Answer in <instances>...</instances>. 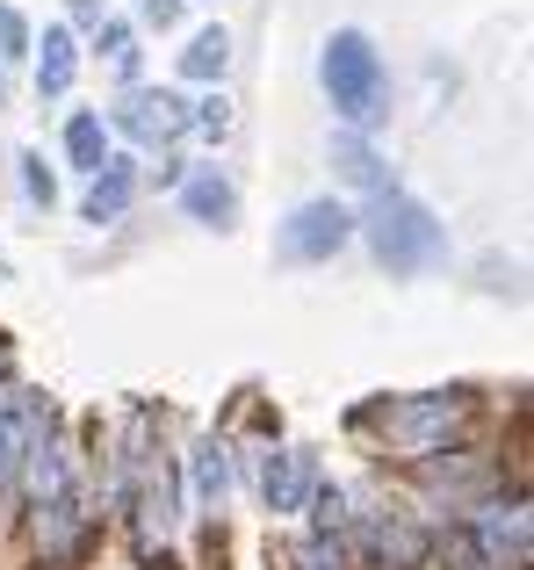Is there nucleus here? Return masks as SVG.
I'll use <instances>...</instances> for the list:
<instances>
[{
    "label": "nucleus",
    "instance_id": "obj_1",
    "mask_svg": "<svg viewBox=\"0 0 534 570\" xmlns=\"http://www.w3.org/2000/svg\"><path fill=\"white\" fill-rule=\"evenodd\" d=\"M354 238H368V253H376L390 275H426V267H441V253H448L441 217L397 181L368 188V203L354 209Z\"/></svg>",
    "mask_w": 534,
    "mask_h": 570
},
{
    "label": "nucleus",
    "instance_id": "obj_2",
    "mask_svg": "<svg viewBox=\"0 0 534 570\" xmlns=\"http://www.w3.org/2000/svg\"><path fill=\"white\" fill-rule=\"evenodd\" d=\"M469 419H477V397L469 390H426V397H383L368 412H354V426H376L383 448H397V462H426L441 448H463L469 441Z\"/></svg>",
    "mask_w": 534,
    "mask_h": 570
},
{
    "label": "nucleus",
    "instance_id": "obj_3",
    "mask_svg": "<svg viewBox=\"0 0 534 570\" xmlns=\"http://www.w3.org/2000/svg\"><path fill=\"white\" fill-rule=\"evenodd\" d=\"M318 80L339 109V130L376 138V130L390 124V72H383V51L368 43V29H333V37H325Z\"/></svg>",
    "mask_w": 534,
    "mask_h": 570
},
{
    "label": "nucleus",
    "instance_id": "obj_4",
    "mask_svg": "<svg viewBox=\"0 0 534 570\" xmlns=\"http://www.w3.org/2000/svg\"><path fill=\"white\" fill-rule=\"evenodd\" d=\"M412 484H419V520H463L469 505L513 491L506 470H498V455H484V448H469V441L412 462Z\"/></svg>",
    "mask_w": 534,
    "mask_h": 570
},
{
    "label": "nucleus",
    "instance_id": "obj_5",
    "mask_svg": "<svg viewBox=\"0 0 534 570\" xmlns=\"http://www.w3.org/2000/svg\"><path fill=\"white\" fill-rule=\"evenodd\" d=\"M29 513V549H37V563L43 570H72L87 557V542H95V520H101V505H95V484H66L58 499H37V505H22Z\"/></svg>",
    "mask_w": 534,
    "mask_h": 570
},
{
    "label": "nucleus",
    "instance_id": "obj_6",
    "mask_svg": "<svg viewBox=\"0 0 534 570\" xmlns=\"http://www.w3.org/2000/svg\"><path fill=\"white\" fill-rule=\"evenodd\" d=\"M275 246H281V261H296V267H318V261H333V253H347L354 246V203H339V195L296 203Z\"/></svg>",
    "mask_w": 534,
    "mask_h": 570
},
{
    "label": "nucleus",
    "instance_id": "obj_7",
    "mask_svg": "<svg viewBox=\"0 0 534 570\" xmlns=\"http://www.w3.org/2000/svg\"><path fill=\"white\" fill-rule=\"evenodd\" d=\"M463 528H469V542L492 557V570H527L534 520H527V491H521V484L498 491V499H484V505H469Z\"/></svg>",
    "mask_w": 534,
    "mask_h": 570
},
{
    "label": "nucleus",
    "instance_id": "obj_8",
    "mask_svg": "<svg viewBox=\"0 0 534 570\" xmlns=\"http://www.w3.org/2000/svg\"><path fill=\"white\" fill-rule=\"evenodd\" d=\"M101 124H109V138H130V145H159V153H174V145L188 138V101L167 95V87H130V95L116 101Z\"/></svg>",
    "mask_w": 534,
    "mask_h": 570
},
{
    "label": "nucleus",
    "instance_id": "obj_9",
    "mask_svg": "<svg viewBox=\"0 0 534 570\" xmlns=\"http://www.w3.org/2000/svg\"><path fill=\"white\" fill-rule=\"evenodd\" d=\"M254 476H260V505H267V513H304V499L318 491L325 470H318L310 448H260Z\"/></svg>",
    "mask_w": 534,
    "mask_h": 570
},
{
    "label": "nucleus",
    "instance_id": "obj_10",
    "mask_svg": "<svg viewBox=\"0 0 534 570\" xmlns=\"http://www.w3.org/2000/svg\"><path fill=\"white\" fill-rule=\"evenodd\" d=\"M231 476H239V462H231V441L225 433H196V448H188V491H196V513H225L231 505Z\"/></svg>",
    "mask_w": 534,
    "mask_h": 570
},
{
    "label": "nucleus",
    "instance_id": "obj_11",
    "mask_svg": "<svg viewBox=\"0 0 534 570\" xmlns=\"http://www.w3.org/2000/svg\"><path fill=\"white\" fill-rule=\"evenodd\" d=\"M130 203H138V159L109 153V159H101V174H87L80 217H87V224H123Z\"/></svg>",
    "mask_w": 534,
    "mask_h": 570
},
{
    "label": "nucleus",
    "instance_id": "obj_12",
    "mask_svg": "<svg viewBox=\"0 0 534 570\" xmlns=\"http://www.w3.org/2000/svg\"><path fill=\"white\" fill-rule=\"evenodd\" d=\"M174 195H181V209L196 224H210V232H231V224H239V188H231L217 167H188V181Z\"/></svg>",
    "mask_w": 534,
    "mask_h": 570
},
{
    "label": "nucleus",
    "instance_id": "obj_13",
    "mask_svg": "<svg viewBox=\"0 0 534 570\" xmlns=\"http://www.w3.org/2000/svg\"><path fill=\"white\" fill-rule=\"evenodd\" d=\"M29 51H37V95L43 101H66L72 80H80V37H72L66 22H51V29H43V43H29Z\"/></svg>",
    "mask_w": 534,
    "mask_h": 570
},
{
    "label": "nucleus",
    "instance_id": "obj_14",
    "mask_svg": "<svg viewBox=\"0 0 534 570\" xmlns=\"http://www.w3.org/2000/svg\"><path fill=\"white\" fill-rule=\"evenodd\" d=\"M101 159H109V124H101V109H72L66 116V167L101 174Z\"/></svg>",
    "mask_w": 534,
    "mask_h": 570
},
{
    "label": "nucleus",
    "instance_id": "obj_15",
    "mask_svg": "<svg viewBox=\"0 0 534 570\" xmlns=\"http://www.w3.org/2000/svg\"><path fill=\"white\" fill-rule=\"evenodd\" d=\"M333 167H339V181L347 188H383L390 174H383V159H376V145L362 138V130H333Z\"/></svg>",
    "mask_w": 534,
    "mask_h": 570
},
{
    "label": "nucleus",
    "instance_id": "obj_16",
    "mask_svg": "<svg viewBox=\"0 0 534 570\" xmlns=\"http://www.w3.org/2000/svg\"><path fill=\"white\" fill-rule=\"evenodd\" d=\"M95 51L109 58V72H116L123 87H138V22H123V14H101Z\"/></svg>",
    "mask_w": 534,
    "mask_h": 570
},
{
    "label": "nucleus",
    "instance_id": "obj_17",
    "mask_svg": "<svg viewBox=\"0 0 534 570\" xmlns=\"http://www.w3.org/2000/svg\"><path fill=\"white\" fill-rule=\"evenodd\" d=\"M225 66H231V37H225V29H196V37H188V51H181V80H202V87H210V80H225Z\"/></svg>",
    "mask_w": 534,
    "mask_h": 570
},
{
    "label": "nucleus",
    "instance_id": "obj_18",
    "mask_svg": "<svg viewBox=\"0 0 534 570\" xmlns=\"http://www.w3.org/2000/svg\"><path fill=\"white\" fill-rule=\"evenodd\" d=\"M281 570H354V557H347L339 534H296V542L281 549Z\"/></svg>",
    "mask_w": 534,
    "mask_h": 570
},
{
    "label": "nucleus",
    "instance_id": "obj_19",
    "mask_svg": "<svg viewBox=\"0 0 534 570\" xmlns=\"http://www.w3.org/2000/svg\"><path fill=\"white\" fill-rule=\"evenodd\" d=\"M188 138H202V145H225L231 138V95H225V87L202 95V101H188Z\"/></svg>",
    "mask_w": 534,
    "mask_h": 570
},
{
    "label": "nucleus",
    "instance_id": "obj_20",
    "mask_svg": "<svg viewBox=\"0 0 534 570\" xmlns=\"http://www.w3.org/2000/svg\"><path fill=\"white\" fill-rule=\"evenodd\" d=\"M29 43H37V37H29V22H22V14L8 8V0H0V66H14V58H29Z\"/></svg>",
    "mask_w": 534,
    "mask_h": 570
},
{
    "label": "nucleus",
    "instance_id": "obj_21",
    "mask_svg": "<svg viewBox=\"0 0 534 570\" xmlns=\"http://www.w3.org/2000/svg\"><path fill=\"white\" fill-rule=\"evenodd\" d=\"M22 195H29L37 209H51V203H58V181H51V167H43L37 153H22Z\"/></svg>",
    "mask_w": 534,
    "mask_h": 570
},
{
    "label": "nucleus",
    "instance_id": "obj_22",
    "mask_svg": "<svg viewBox=\"0 0 534 570\" xmlns=\"http://www.w3.org/2000/svg\"><path fill=\"white\" fill-rule=\"evenodd\" d=\"M181 8H188V0H138V22H152V29H174V22H181Z\"/></svg>",
    "mask_w": 534,
    "mask_h": 570
},
{
    "label": "nucleus",
    "instance_id": "obj_23",
    "mask_svg": "<svg viewBox=\"0 0 534 570\" xmlns=\"http://www.w3.org/2000/svg\"><path fill=\"white\" fill-rule=\"evenodd\" d=\"M152 181H159V188H167V195H174V188H181V181H188V159H181V153H159V167H152Z\"/></svg>",
    "mask_w": 534,
    "mask_h": 570
},
{
    "label": "nucleus",
    "instance_id": "obj_24",
    "mask_svg": "<svg viewBox=\"0 0 534 570\" xmlns=\"http://www.w3.org/2000/svg\"><path fill=\"white\" fill-rule=\"evenodd\" d=\"M66 29H87V37H95V29H101V0H72V22Z\"/></svg>",
    "mask_w": 534,
    "mask_h": 570
},
{
    "label": "nucleus",
    "instance_id": "obj_25",
    "mask_svg": "<svg viewBox=\"0 0 534 570\" xmlns=\"http://www.w3.org/2000/svg\"><path fill=\"white\" fill-rule=\"evenodd\" d=\"M0 109H8V66H0Z\"/></svg>",
    "mask_w": 534,
    "mask_h": 570
}]
</instances>
